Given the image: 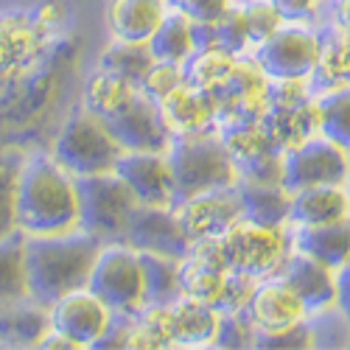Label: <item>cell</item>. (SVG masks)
I'll use <instances>...</instances> for the list:
<instances>
[{"label": "cell", "instance_id": "6da1fadb", "mask_svg": "<svg viewBox=\"0 0 350 350\" xmlns=\"http://www.w3.org/2000/svg\"><path fill=\"white\" fill-rule=\"evenodd\" d=\"M17 230L23 236H59L79 230L76 177L51 152L25 154L17 180Z\"/></svg>", "mask_w": 350, "mask_h": 350}, {"label": "cell", "instance_id": "7a4b0ae2", "mask_svg": "<svg viewBox=\"0 0 350 350\" xmlns=\"http://www.w3.org/2000/svg\"><path fill=\"white\" fill-rule=\"evenodd\" d=\"M98 250L101 241L84 230L59 232V236H25L23 258L28 297L48 308L68 291L87 286Z\"/></svg>", "mask_w": 350, "mask_h": 350}, {"label": "cell", "instance_id": "3957f363", "mask_svg": "<svg viewBox=\"0 0 350 350\" xmlns=\"http://www.w3.org/2000/svg\"><path fill=\"white\" fill-rule=\"evenodd\" d=\"M165 154H168V165L174 174L177 202L185 196L202 193V191L227 188L239 183V168L230 160L216 132L174 137Z\"/></svg>", "mask_w": 350, "mask_h": 350}, {"label": "cell", "instance_id": "277c9868", "mask_svg": "<svg viewBox=\"0 0 350 350\" xmlns=\"http://www.w3.org/2000/svg\"><path fill=\"white\" fill-rule=\"evenodd\" d=\"M121 152L124 149L109 135L107 124L84 107L68 115V121L59 126L51 143V157L73 177L112 171Z\"/></svg>", "mask_w": 350, "mask_h": 350}, {"label": "cell", "instance_id": "5b68a950", "mask_svg": "<svg viewBox=\"0 0 350 350\" xmlns=\"http://www.w3.org/2000/svg\"><path fill=\"white\" fill-rule=\"evenodd\" d=\"M79 193V230L90 232L101 244L121 241L124 230L140 202L115 171L76 177Z\"/></svg>", "mask_w": 350, "mask_h": 350}, {"label": "cell", "instance_id": "8992f818", "mask_svg": "<svg viewBox=\"0 0 350 350\" xmlns=\"http://www.w3.org/2000/svg\"><path fill=\"white\" fill-rule=\"evenodd\" d=\"M87 288L112 314L137 317L143 311V267L137 250L124 241L101 244L87 278Z\"/></svg>", "mask_w": 350, "mask_h": 350}, {"label": "cell", "instance_id": "52a82bcc", "mask_svg": "<svg viewBox=\"0 0 350 350\" xmlns=\"http://www.w3.org/2000/svg\"><path fill=\"white\" fill-rule=\"evenodd\" d=\"M224 267L264 280L278 272L288 252V236L283 227H264L250 219H236L219 236Z\"/></svg>", "mask_w": 350, "mask_h": 350}, {"label": "cell", "instance_id": "ba28073f", "mask_svg": "<svg viewBox=\"0 0 350 350\" xmlns=\"http://www.w3.org/2000/svg\"><path fill=\"white\" fill-rule=\"evenodd\" d=\"M350 171V154L323 135H311L291 146L280 157V185L295 193L314 185H345Z\"/></svg>", "mask_w": 350, "mask_h": 350}, {"label": "cell", "instance_id": "9c48e42d", "mask_svg": "<svg viewBox=\"0 0 350 350\" xmlns=\"http://www.w3.org/2000/svg\"><path fill=\"white\" fill-rule=\"evenodd\" d=\"M319 37L300 23H283L275 34L255 45L252 59L267 79H311Z\"/></svg>", "mask_w": 350, "mask_h": 350}, {"label": "cell", "instance_id": "30bf717a", "mask_svg": "<svg viewBox=\"0 0 350 350\" xmlns=\"http://www.w3.org/2000/svg\"><path fill=\"white\" fill-rule=\"evenodd\" d=\"M267 76L255 59L239 53L230 76L211 93L219 124H260L267 112Z\"/></svg>", "mask_w": 350, "mask_h": 350}, {"label": "cell", "instance_id": "8fae6325", "mask_svg": "<svg viewBox=\"0 0 350 350\" xmlns=\"http://www.w3.org/2000/svg\"><path fill=\"white\" fill-rule=\"evenodd\" d=\"M216 135L239 168V180L280 183L283 152L272 143L260 124H219Z\"/></svg>", "mask_w": 350, "mask_h": 350}, {"label": "cell", "instance_id": "7c38bea8", "mask_svg": "<svg viewBox=\"0 0 350 350\" xmlns=\"http://www.w3.org/2000/svg\"><path fill=\"white\" fill-rule=\"evenodd\" d=\"M174 213H177V221L191 241L216 239L236 219H241V199L236 185L213 188L180 199L174 205Z\"/></svg>", "mask_w": 350, "mask_h": 350}, {"label": "cell", "instance_id": "4fadbf2b", "mask_svg": "<svg viewBox=\"0 0 350 350\" xmlns=\"http://www.w3.org/2000/svg\"><path fill=\"white\" fill-rule=\"evenodd\" d=\"M104 124L124 152H168L174 140L168 126L163 124L157 101L143 96L140 90L121 112H115Z\"/></svg>", "mask_w": 350, "mask_h": 350}, {"label": "cell", "instance_id": "5bb4252c", "mask_svg": "<svg viewBox=\"0 0 350 350\" xmlns=\"http://www.w3.org/2000/svg\"><path fill=\"white\" fill-rule=\"evenodd\" d=\"M121 241L137 252H154V255L177 258V260H183L193 244L180 227L174 208H154V205L135 208Z\"/></svg>", "mask_w": 350, "mask_h": 350}, {"label": "cell", "instance_id": "9a60e30c", "mask_svg": "<svg viewBox=\"0 0 350 350\" xmlns=\"http://www.w3.org/2000/svg\"><path fill=\"white\" fill-rule=\"evenodd\" d=\"M112 171L129 185L140 205L174 208L177 202L174 174L165 152H121Z\"/></svg>", "mask_w": 350, "mask_h": 350}, {"label": "cell", "instance_id": "2e32d148", "mask_svg": "<svg viewBox=\"0 0 350 350\" xmlns=\"http://www.w3.org/2000/svg\"><path fill=\"white\" fill-rule=\"evenodd\" d=\"M51 328L76 342V347H90L109 325L112 311L87 286L73 288L48 306Z\"/></svg>", "mask_w": 350, "mask_h": 350}, {"label": "cell", "instance_id": "e0dca14e", "mask_svg": "<svg viewBox=\"0 0 350 350\" xmlns=\"http://www.w3.org/2000/svg\"><path fill=\"white\" fill-rule=\"evenodd\" d=\"M275 275L291 286V291L300 297L306 314H319V311L334 308V303H336V272L331 267L319 264V260H314L297 250H291L280 260Z\"/></svg>", "mask_w": 350, "mask_h": 350}, {"label": "cell", "instance_id": "ac0fdd59", "mask_svg": "<svg viewBox=\"0 0 350 350\" xmlns=\"http://www.w3.org/2000/svg\"><path fill=\"white\" fill-rule=\"evenodd\" d=\"M48 45L34 17L0 14V93L34 62V56Z\"/></svg>", "mask_w": 350, "mask_h": 350}, {"label": "cell", "instance_id": "d6986e66", "mask_svg": "<svg viewBox=\"0 0 350 350\" xmlns=\"http://www.w3.org/2000/svg\"><path fill=\"white\" fill-rule=\"evenodd\" d=\"M163 124L168 126L171 137H185V135H202V132H216V104L208 90L183 81L180 87L157 101Z\"/></svg>", "mask_w": 350, "mask_h": 350}, {"label": "cell", "instance_id": "ffe728a7", "mask_svg": "<svg viewBox=\"0 0 350 350\" xmlns=\"http://www.w3.org/2000/svg\"><path fill=\"white\" fill-rule=\"evenodd\" d=\"M244 311L250 317V323L255 325V331H283V328L297 325L306 319V308H303L300 297L278 275L258 280Z\"/></svg>", "mask_w": 350, "mask_h": 350}, {"label": "cell", "instance_id": "44dd1931", "mask_svg": "<svg viewBox=\"0 0 350 350\" xmlns=\"http://www.w3.org/2000/svg\"><path fill=\"white\" fill-rule=\"evenodd\" d=\"M288 241L297 252L331 267L334 272L350 264V219L314 227H295Z\"/></svg>", "mask_w": 350, "mask_h": 350}, {"label": "cell", "instance_id": "7402d4cb", "mask_svg": "<svg viewBox=\"0 0 350 350\" xmlns=\"http://www.w3.org/2000/svg\"><path fill=\"white\" fill-rule=\"evenodd\" d=\"M219 311L208 303L193 297H180L168 306V325H171V345L174 347H199L213 345L219 331Z\"/></svg>", "mask_w": 350, "mask_h": 350}, {"label": "cell", "instance_id": "603a6c76", "mask_svg": "<svg viewBox=\"0 0 350 350\" xmlns=\"http://www.w3.org/2000/svg\"><path fill=\"white\" fill-rule=\"evenodd\" d=\"M347 219L345 185H314L295 191L288 199V221L295 227H314Z\"/></svg>", "mask_w": 350, "mask_h": 350}, {"label": "cell", "instance_id": "cb8c5ba5", "mask_svg": "<svg viewBox=\"0 0 350 350\" xmlns=\"http://www.w3.org/2000/svg\"><path fill=\"white\" fill-rule=\"evenodd\" d=\"M165 12L168 0H112L107 12L109 31L115 40L146 42L154 34Z\"/></svg>", "mask_w": 350, "mask_h": 350}, {"label": "cell", "instance_id": "d4e9b609", "mask_svg": "<svg viewBox=\"0 0 350 350\" xmlns=\"http://www.w3.org/2000/svg\"><path fill=\"white\" fill-rule=\"evenodd\" d=\"M48 328V308L31 297L0 306V347H37Z\"/></svg>", "mask_w": 350, "mask_h": 350}, {"label": "cell", "instance_id": "484cf974", "mask_svg": "<svg viewBox=\"0 0 350 350\" xmlns=\"http://www.w3.org/2000/svg\"><path fill=\"white\" fill-rule=\"evenodd\" d=\"M260 126L267 129L272 143L280 152L303 143L306 137L317 135V115L314 98L295 101V104H267V112L260 118Z\"/></svg>", "mask_w": 350, "mask_h": 350}, {"label": "cell", "instance_id": "4316f807", "mask_svg": "<svg viewBox=\"0 0 350 350\" xmlns=\"http://www.w3.org/2000/svg\"><path fill=\"white\" fill-rule=\"evenodd\" d=\"M239 199H241V216L264 224V227H286L288 224V199L291 193L280 183H252L239 180L236 183Z\"/></svg>", "mask_w": 350, "mask_h": 350}, {"label": "cell", "instance_id": "83f0119b", "mask_svg": "<svg viewBox=\"0 0 350 350\" xmlns=\"http://www.w3.org/2000/svg\"><path fill=\"white\" fill-rule=\"evenodd\" d=\"M317 135H323L342 152L350 154V84L325 87L314 98Z\"/></svg>", "mask_w": 350, "mask_h": 350}, {"label": "cell", "instance_id": "f1b7e54d", "mask_svg": "<svg viewBox=\"0 0 350 350\" xmlns=\"http://www.w3.org/2000/svg\"><path fill=\"white\" fill-rule=\"evenodd\" d=\"M143 267V308L146 306H171L183 297L180 286V260L154 252H137Z\"/></svg>", "mask_w": 350, "mask_h": 350}, {"label": "cell", "instance_id": "f546056e", "mask_svg": "<svg viewBox=\"0 0 350 350\" xmlns=\"http://www.w3.org/2000/svg\"><path fill=\"white\" fill-rule=\"evenodd\" d=\"M152 56L157 62H174V65H185V59L193 53V34H191V20L177 12L168 9L154 28V34L146 40Z\"/></svg>", "mask_w": 350, "mask_h": 350}, {"label": "cell", "instance_id": "4dcf8cb0", "mask_svg": "<svg viewBox=\"0 0 350 350\" xmlns=\"http://www.w3.org/2000/svg\"><path fill=\"white\" fill-rule=\"evenodd\" d=\"M137 93V87L129 84L121 76H112L107 70H98L87 79L84 84V109H90L93 115H98L101 121L112 118L115 112H121Z\"/></svg>", "mask_w": 350, "mask_h": 350}, {"label": "cell", "instance_id": "1f68e13d", "mask_svg": "<svg viewBox=\"0 0 350 350\" xmlns=\"http://www.w3.org/2000/svg\"><path fill=\"white\" fill-rule=\"evenodd\" d=\"M311 79L323 90L325 87L350 84V34L347 31L334 28L325 37H319V53H317Z\"/></svg>", "mask_w": 350, "mask_h": 350}, {"label": "cell", "instance_id": "d6a6232c", "mask_svg": "<svg viewBox=\"0 0 350 350\" xmlns=\"http://www.w3.org/2000/svg\"><path fill=\"white\" fill-rule=\"evenodd\" d=\"M224 275H227L224 267L211 264V260L196 258L191 252L180 260V286H183V295L185 297H193L199 303H208L213 308H216L219 295H221Z\"/></svg>", "mask_w": 350, "mask_h": 350}, {"label": "cell", "instance_id": "836d02e7", "mask_svg": "<svg viewBox=\"0 0 350 350\" xmlns=\"http://www.w3.org/2000/svg\"><path fill=\"white\" fill-rule=\"evenodd\" d=\"M154 56L146 42H126V40H115L98 59V70H107L112 76H121L129 84L140 87L146 70L152 68Z\"/></svg>", "mask_w": 350, "mask_h": 350}, {"label": "cell", "instance_id": "e575fe53", "mask_svg": "<svg viewBox=\"0 0 350 350\" xmlns=\"http://www.w3.org/2000/svg\"><path fill=\"white\" fill-rule=\"evenodd\" d=\"M239 53H230L224 48H202V51H193L185 65H183V73H185V81L199 87V90H208L213 93L216 87L230 76L232 65H236Z\"/></svg>", "mask_w": 350, "mask_h": 350}, {"label": "cell", "instance_id": "d590c367", "mask_svg": "<svg viewBox=\"0 0 350 350\" xmlns=\"http://www.w3.org/2000/svg\"><path fill=\"white\" fill-rule=\"evenodd\" d=\"M23 241L25 236L20 230L9 239H0V306L28 297Z\"/></svg>", "mask_w": 350, "mask_h": 350}, {"label": "cell", "instance_id": "8d00e7d4", "mask_svg": "<svg viewBox=\"0 0 350 350\" xmlns=\"http://www.w3.org/2000/svg\"><path fill=\"white\" fill-rule=\"evenodd\" d=\"M28 152L0 149V239L17 232V180Z\"/></svg>", "mask_w": 350, "mask_h": 350}, {"label": "cell", "instance_id": "74e56055", "mask_svg": "<svg viewBox=\"0 0 350 350\" xmlns=\"http://www.w3.org/2000/svg\"><path fill=\"white\" fill-rule=\"evenodd\" d=\"M213 28H216V45L230 53H244V48L250 45L244 6H227L224 14L213 23Z\"/></svg>", "mask_w": 350, "mask_h": 350}, {"label": "cell", "instance_id": "f35d334b", "mask_svg": "<svg viewBox=\"0 0 350 350\" xmlns=\"http://www.w3.org/2000/svg\"><path fill=\"white\" fill-rule=\"evenodd\" d=\"M185 81V73H183V65H174V62H152V68L146 70V76H143V81H140V87L137 90L143 93V96H149L152 101H160V98H165L174 87H180Z\"/></svg>", "mask_w": 350, "mask_h": 350}, {"label": "cell", "instance_id": "ab89813d", "mask_svg": "<svg viewBox=\"0 0 350 350\" xmlns=\"http://www.w3.org/2000/svg\"><path fill=\"white\" fill-rule=\"evenodd\" d=\"M244 20H247V40L250 45L264 42L269 34H275L283 25L278 9L272 6V0H252L244 6Z\"/></svg>", "mask_w": 350, "mask_h": 350}, {"label": "cell", "instance_id": "60d3db41", "mask_svg": "<svg viewBox=\"0 0 350 350\" xmlns=\"http://www.w3.org/2000/svg\"><path fill=\"white\" fill-rule=\"evenodd\" d=\"M258 286V278H250L244 272H232L227 269L224 275V286H221V295H219V303H216V311L219 314H232V311H244L252 291Z\"/></svg>", "mask_w": 350, "mask_h": 350}, {"label": "cell", "instance_id": "b9f144b4", "mask_svg": "<svg viewBox=\"0 0 350 350\" xmlns=\"http://www.w3.org/2000/svg\"><path fill=\"white\" fill-rule=\"evenodd\" d=\"M255 325L250 323L247 311H232L219 317V331L213 336V345L219 347H252Z\"/></svg>", "mask_w": 350, "mask_h": 350}, {"label": "cell", "instance_id": "7bdbcfd3", "mask_svg": "<svg viewBox=\"0 0 350 350\" xmlns=\"http://www.w3.org/2000/svg\"><path fill=\"white\" fill-rule=\"evenodd\" d=\"M314 334L306 323L288 325L283 331H255L252 347H311Z\"/></svg>", "mask_w": 350, "mask_h": 350}, {"label": "cell", "instance_id": "ee69618b", "mask_svg": "<svg viewBox=\"0 0 350 350\" xmlns=\"http://www.w3.org/2000/svg\"><path fill=\"white\" fill-rule=\"evenodd\" d=\"M168 3L171 9L183 12L191 23H216L230 6V0H168Z\"/></svg>", "mask_w": 350, "mask_h": 350}, {"label": "cell", "instance_id": "f6af8a7d", "mask_svg": "<svg viewBox=\"0 0 350 350\" xmlns=\"http://www.w3.org/2000/svg\"><path fill=\"white\" fill-rule=\"evenodd\" d=\"M283 23H306L317 14L319 0H272Z\"/></svg>", "mask_w": 350, "mask_h": 350}, {"label": "cell", "instance_id": "bcb514c9", "mask_svg": "<svg viewBox=\"0 0 350 350\" xmlns=\"http://www.w3.org/2000/svg\"><path fill=\"white\" fill-rule=\"evenodd\" d=\"M334 308H339V314L350 323V264L336 269V303H334Z\"/></svg>", "mask_w": 350, "mask_h": 350}, {"label": "cell", "instance_id": "7dc6e473", "mask_svg": "<svg viewBox=\"0 0 350 350\" xmlns=\"http://www.w3.org/2000/svg\"><path fill=\"white\" fill-rule=\"evenodd\" d=\"M334 20H336V28H342V31L350 34V0H336Z\"/></svg>", "mask_w": 350, "mask_h": 350}, {"label": "cell", "instance_id": "c3c4849f", "mask_svg": "<svg viewBox=\"0 0 350 350\" xmlns=\"http://www.w3.org/2000/svg\"><path fill=\"white\" fill-rule=\"evenodd\" d=\"M345 193H347V219H350V171H347V180H345Z\"/></svg>", "mask_w": 350, "mask_h": 350}]
</instances>
